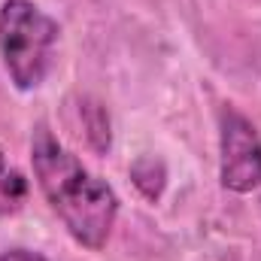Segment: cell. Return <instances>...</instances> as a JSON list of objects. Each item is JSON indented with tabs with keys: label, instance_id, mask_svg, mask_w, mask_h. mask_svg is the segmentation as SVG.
Wrapping results in <instances>:
<instances>
[{
	"label": "cell",
	"instance_id": "obj_1",
	"mask_svg": "<svg viewBox=\"0 0 261 261\" xmlns=\"http://www.w3.org/2000/svg\"><path fill=\"white\" fill-rule=\"evenodd\" d=\"M31 161L37 186L52 213L64 222L67 234L91 252L103 249L119 219V195L113 186H107L73 152H67L46 125L34 128Z\"/></svg>",
	"mask_w": 261,
	"mask_h": 261
},
{
	"label": "cell",
	"instance_id": "obj_2",
	"mask_svg": "<svg viewBox=\"0 0 261 261\" xmlns=\"http://www.w3.org/2000/svg\"><path fill=\"white\" fill-rule=\"evenodd\" d=\"M61 24L34 0L0 3V58L15 88H40L55 64Z\"/></svg>",
	"mask_w": 261,
	"mask_h": 261
},
{
	"label": "cell",
	"instance_id": "obj_3",
	"mask_svg": "<svg viewBox=\"0 0 261 261\" xmlns=\"http://www.w3.org/2000/svg\"><path fill=\"white\" fill-rule=\"evenodd\" d=\"M219 179L234 195H246L261 182L258 128L231 103L219 110Z\"/></svg>",
	"mask_w": 261,
	"mask_h": 261
},
{
	"label": "cell",
	"instance_id": "obj_4",
	"mask_svg": "<svg viewBox=\"0 0 261 261\" xmlns=\"http://www.w3.org/2000/svg\"><path fill=\"white\" fill-rule=\"evenodd\" d=\"M130 182L137 186V192L146 197V200H158L164 186H167V167L161 158L155 155H140L134 164H130Z\"/></svg>",
	"mask_w": 261,
	"mask_h": 261
},
{
	"label": "cell",
	"instance_id": "obj_5",
	"mask_svg": "<svg viewBox=\"0 0 261 261\" xmlns=\"http://www.w3.org/2000/svg\"><path fill=\"white\" fill-rule=\"evenodd\" d=\"M79 119H82V125H85V140H88V146H91L94 152H107L110 143H113L107 110H103L97 100L82 97V100H79Z\"/></svg>",
	"mask_w": 261,
	"mask_h": 261
},
{
	"label": "cell",
	"instance_id": "obj_6",
	"mask_svg": "<svg viewBox=\"0 0 261 261\" xmlns=\"http://www.w3.org/2000/svg\"><path fill=\"white\" fill-rule=\"evenodd\" d=\"M28 200V179L6 161L0 149V216H12Z\"/></svg>",
	"mask_w": 261,
	"mask_h": 261
},
{
	"label": "cell",
	"instance_id": "obj_7",
	"mask_svg": "<svg viewBox=\"0 0 261 261\" xmlns=\"http://www.w3.org/2000/svg\"><path fill=\"white\" fill-rule=\"evenodd\" d=\"M0 261H49L43 252H34V249H24V246H12L6 252H0Z\"/></svg>",
	"mask_w": 261,
	"mask_h": 261
}]
</instances>
